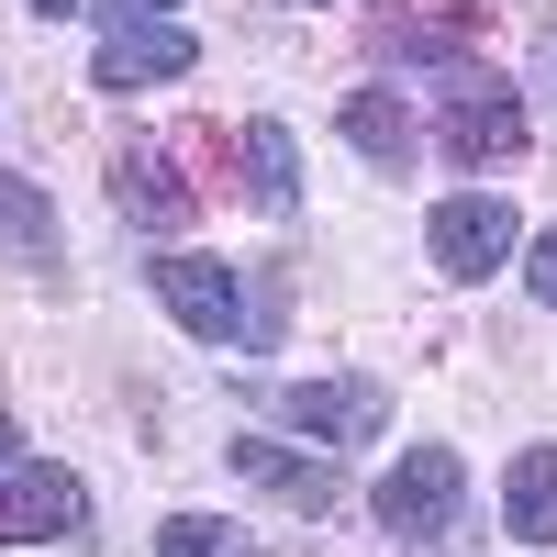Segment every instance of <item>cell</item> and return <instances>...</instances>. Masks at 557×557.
<instances>
[{"label": "cell", "instance_id": "1", "mask_svg": "<svg viewBox=\"0 0 557 557\" xmlns=\"http://www.w3.org/2000/svg\"><path fill=\"white\" fill-rule=\"evenodd\" d=\"M513 246H524V223H513V201H502V190H457V201H435V223H424V257H435L446 278L513 268Z\"/></svg>", "mask_w": 557, "mask_h": 557}, {"label": "cell", "instance_id": "2", "mask_svg": "<svg viewBox=\"0 0 557 557\" xmlns=\"http://www.w3.org/2000/svg\"><path fill=\"white\" fill-rule=\"evenodd\" d=\"M157 301L178 312V335H201V346H246V268H223V257H157Z\"/></svg>", "mask_w": 557, "mask_h": 557}, {"label": "cell", "instance_id": "3", "mask_svg": "<svg viewBox=\"0 0 557 557\" xmlns=\"http://www.w3.org/2000/svg\"><path fill=\"white\" fill-rule=\"evenodd\" d=\"M457 502H469V469H457V446H412L401 469L380 480V524H391L401 546H424V535H446V524H457Z\"/></svg>", "mask_w": 557, "mask_h": 557}, {"label": "cell", "instance_id": "4", "mask_svg": "<svg viewBox=\"0 0 557 557\" xmlns=\"http://www.w3.org/2000/svg\"><path fill=\"white\" fill-rule=\"evenodd\" d=\"M190 67H201L190 23H112L101 57H89V89H157V78H190Z\"/></svg>", "mask_w": 557, "mask_h": 557}, {"label": "cell", "instance_id": "5", "mask_svg": "<svg viewBox=\"0 0 557 557\" xmlns=\"http://www.w3.org/2000/svg\"><path fill=\"white\" fill-rule=\"evenodd\" d=\"M89 524V480L78 469H0V535L12 546H34V535H78Z\"/></svg>", "mask_w": 557, "mask_h": 557}, {"label": "cell", "instance_id": "6", "mask_svg": "<svg viewBox=\"0 0 557 557\" xmlns=\"http://www.w3.org/2000/svg\"><path fill=\"white\" fill-rule=\"evenodd\" d=\"M290 424L323 446H380L391 435V391L380 380H290Z\"/></svg>", "mask_w": 557, "mask_h": 557}, {"label": "cell", "instance_id": "7", "mask_svg": "<svg viewBox=\"0 0 557 557\" xmlns=\"http://www.w3.org/2000/svg\"><path fill=\"white\" fill-rule=\"evenodd\" d=\"M524 146V101L502 78H457L446 89V157L457 168H491V157H513Z\"/></svg>", "mask_w": 557, "mask_h": 557}, {"label": "cell", "instance_id": "8", "mask_svg": "<svg viewBox=\"0 0 557 557\" xmlns=\"http://www.w3.org/2000/svg\"><path fill=\"white\" fill-rule=\"evenodd\" d=\"M346 146L368 157V168H412V157H424V123H412L401 112V89H346Z\"/></svg>", "mask_w": 557, "mask_h": 557}, {"label": "cell", "instance_id": "9", "mask_svg": "<svg viewBox=\"0 0 557 557\" xmlns=\"http://www.w3.org/2000/svg\"><path fill=\"white\" fill-rule=\"evenodd\" d=\"M235 469L257 480V491H278V502H301V513H335V469H323V457H290V446H268V435H246L235 446Z\"/></svg>", "mask_w": 557, "mask_h": 557}, {"label": "cell", "instance_id": "10", "mask_svg": "<svg viewBox=\"0 0 557 557\" xmlns=\"http://www.w3.org/2000/svg\"><path fill=\"white\" fill-rule=\"evenodd\" d=\"M112 201H123V223H146V235H178V223H190V190L168 178L157 146H134V157L112 168Z\"/></svg>", "mask_w": 557, "mask_h": 557}, {"label": "cell", "instance_id": "11", "mask_svg": "<svg viewBox=\"0 0 557 557\" xmlns=\"http://www.w3.org/2000/svg\"><path fill=\"white\" fill-rule=\"evenodd\" d=\"M246 201L257 212H301V146H290V123H246Z\"/></svg>", "mask_w": 557, "mask_h": 557}, {"label": "cell", "instance_id": "12", "mask_svg": "<svg viewBox=\"0 0 557 557\" xmlns=\"http://www.w3.org/2000/svg\"><path fill=\"white\" fill-rule=\"evenodd\" d=\"M502 513H513L524 546H557V446H524L502 469Z\"/></svg>", "mask_w": 557, "mask_h": 557}, {"label": "cell", "instance_id": "13", "mask_svg": "<svg viewBox=\"0 0 557 557\" xmlns=\"http://www.w3.org/2000/svg\"><path fill=\"white\" fill-rule=\"evenodd\" d=\"M0 246H12V268H57V201L34 178H0Z\"/></svg>", "mask_w": 557, "mask_h": 557}, {"label": "cell", "instance_id": "14", "mask_svg": "<svg viewBox=\"0 0 557 557\" xmlns=\"http://www.w3.org/2000/svg\"><path fill=\"white\" fill-rule=\"evenodd\" d=\"M157 557H257V546L223 524V513H168L157 524Z\"/></svg>", "mask_w": 557, "mask_h": 557}, {"label": "cell", "instance_id": "15", "mask_svg": "<svg viewBox=\"0 0 557 557\" xmlns=\"http://www.w3.org/2000/svg\"><path fill=\"white\" fill-rule=\"evenodd\" d=\"M290 323V268H246V346H278Z\"/></svg>", "mask_w": 557, "mask_h": 557}, {"label": "cell", "instance_id": "16", "mask_svg": "<svg viewBox=\"0 0 557 557\" xmlns=\"http://www.w3.org/2000/svg\"><path fill=\"white\" fill-rule=\"evenodd\" d=\"M524 290L557 312V235H535V257H524Z\"/></svg>", "mask_w": 557, "mask_h": 557}, {"label": "cell", "instance_id": "17", "mask_svg": "<svg viewBox=\"0 0 557 557\" xmlns=\"http://www.w3.org/2000/svg\"><path fill=\"white\" fill-rule=\"evenodd\" d=\"M101 23H168V0H89Z\"/></svg>", "mask_w": 557, "mask_h": 557}, {"label": "cell", "instance_id": "18", "mask_svg": "<svg viewBox=\"0 0 557 557\" xmlns=\"http://www.w3.org/2000/svg\"><path fill=\"white\" fill-rule=\"evenodd\" d=\"M0 469H23V424H12V412H0Z\"/></svg>", "mask_w": 557, "mask_h": 557}, {"label": "cell", "instance_id": "19", "mask_svg": "<svg viewBox=\"0 0 557 557\" xmlns=\"http://www.w3.org/2000/svg\"><path fill=\"white\" fill-rule=\"evenodd\" d=\"M23 12H45V23H57V12H89V0H23Z\"/></svg>", "mask_w": 557, "mask_h": 557}, {"label": "cell", "instance_id": "20", "mask_svg": "<svg viewBox=\"0 0 557 557\" xmlns=\"http://www.w3.org/2000/svg\"><path fill=\"white\" fill-rule=\"evenodd\" d=\"M278 12H312V0H278Z\"/></svg>", "mask_w": 557, "mask_h": 557}]
</instances>
